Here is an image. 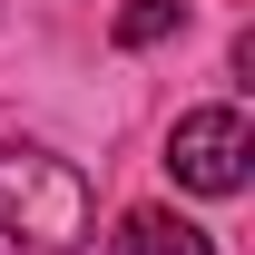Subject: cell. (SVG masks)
<instances>
[{
    "label": "cell",
    "mask_w": 255,
    "mask_h": 255,
    "mask_svg": "<svg viewBox=\"0 0 255 255\" xmlns=\"http://www.w3.org/2000/svg\"><path fill=\"white\" fill-rule=\"evenodd\" d=\"M89 226H98V196L59 147L0 137V236L10 246L20 255H69V246H89Z\"/></svg>",
    "instance_id": "6da1fadb"
},
{
    "label": "cell",
    "mask_w": 255,
    "mask_h": 255,
    "mask_svg": "<svg viewBox=\"0 0 255 255\" xmlns=\"http://www.w3.org/2000/svg\"><path fill=\"white\" fill-rule=\"evenodd\" d=\"M167 177L187 196H246V177H255L246 108H187V118L167 128Z\"/></svg>",
    "instance_id": "7a4b0ae2"
},
{
    "label": "cell",
    "mask_w": 255,
    "mask_h": 255,
    "mask_svg": "<svg viewBox=\"0 0 255 255\" xmlns=\"http://www.w3.org/2000/svg\"><path fill=\"white\" fill-rule=\"evenodd\" d=\"M108 255H216V236L187 226L177 206H128L118 236H108Z\"/></svg>",
    "instance_id": "3957f363"
},
{
    "label": "cell",
    "mask_w": 255,
    "mask_h": 255,
    "mask_svg": "<svg viewBox=\"0 0 255 255\" xmlns=\"http://www.w3.org/2000/svg\"><path fill=\"white\" fill-rule=\"evenodd\" d=\"M177 30H187V0H128L108 39H118V49H157V39H177Z\"/></svg>",
    "instance_id": "277c9868"
}]
</instances>
